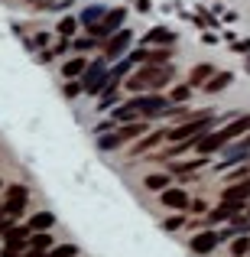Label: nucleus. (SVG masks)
<instances>
[{"label":"nucleus","instance_id":"nucleus-22","mask_svg":"<svg viewBox=\"0 0 250 257\" xmlns=\"http://www.w3.org/2000/svg\"><path fill=\"white\" fill-rule=\"evenodd\" d=\"M88 69V65L82 62V59H75V62H65V69H62V75L65 78H69V82H72V78H75V75H82V72Z\"/></svg>","mask_w":250,"mask_h":257},{"label":"nucleus","instance_id":"nucleus-29","mask_svg":"<svg viewBox=\"0 0 250 257\" xmlns=\"http://www.w3.org/2000/svg\"><path fill=\"white\" fill-rule=\"evenodd\" d=\"M98 17H101V20H104V13H101V10H98V7H91V10H88V13H85V17H82V20H85V23H88V26H94V20H98Z\"/></svg>","mask_w":250,"mask_h":257},{"label":"nucleus","instance_id":"nucleus-36","mask_svg":"<svg viewBox=\"0 0 250 257\" xmlns=\"http://www.w3.org/2000/svg\"><path fill=\"white\" fill-rule=\"evenodd\" d=\"M91 46H94L91 39H78V43H75V49H91Z\"/></svg>","mask_w":250,"mask_h":257},{"label":"nucleus","instance_id":"nucleus-7","mask_svg":"<svg viewBox=\"0 0 250 257\" xmlns=\"http://www.w3.org/2000/svg\"><path fill=\"white\" fill-rule=\"evenodd\" d=\"M130 46V30H120V33H114L111 39H107V46H104V52H107V59H117L120 52Z\"/></svg>","mask_w":250,"mask_h":257},{"label":"nucleus","instance_id":"nucleus-26","mask_svg":"<svg viewBox=\"0 0 250 257\" xmlns=\"http://www.w3.org/2000/svg\"><path fill=\"white\" fill-rule=\"evenodd\" d=\"M78 30V23H75V17H65L62 23H59V33H62V36H72V33Z\"/></svg>","mask_w":250,"mask_h":257},{"label":"nucleus","instance_id":"nucleus-16","mask_svg":"<svg viewBox=\"0 0 250 257\" xmlns=\"http://www.w3.org/2000/svg\"><path fill=\"white\" fill-rule=\"evenodd\" d=\"M52 225H56V218H52L49 212L33 215V221H30V228H33V231H46V228H52Z\"/></svg>","mask_w":250,"mask_h":257},{"label":"nucleus","instance_id":"nucleus-12","mask_svg":"<svg viewBox=\"0 0 250 257\" xmlns=\"http://www.w3.org/2000/svg\"><path fill=\"white\" fill-rule=\"evenodd\" d=\"M231 85V72H214V78H208L205 82V91H221V88H227Z\"/></svg>","mask_w":250,"mask_h":257},{"label":"nucleus","instance_id":"nucleus-17","mask_svg":"<svg viewBox=\"0 0 250 257\" xmlns=\"http://www.w3.org/2000/svg\"><path fill=\"white\" fill-rule=\"evenodd\" d=\"M211 75H214L211 65H195V69H192V85H205Z\"/></svg>","mask_w":250,"mask_h":257},{"label":"nucleus","instance_id":"nucleus-10","mask_svg":"<svg viewBox=\"0 0 250 257\" xmlns=\"http://www.w3.org/2000/svg\"><path fill=\"white\" fill-rule=\"evenodd\" d=\"M163 205L166 208H185L188 205V195L182 189H163Z\"/></svg>","mask_w":250,"mask_h":257},{"label":"nucleus","instance_id":"nucleus-11","mask_svg":"<svg viewBox=\"0 0 250 257\" xmlns=\"http://www.w3.org/2000/svg\"><path fill=\"white\" fill-rule=\"evenodd\" d=\"M244 199H250V179L224 189V202H244Z\"/></svg>","mask_w":250,"mask_h":257},{"label":"nucleus","instance_id":"nucleus-1","mask_svg":"<svg viewBox=\"0 0 250 257\" xmlns=\"http://www.w3.org/2000/svg\"><path fill=\"white\" fill-rule=\"evenodd\" d=\"M169 75H172V72H169L166 65H146L137 78L127 82V88H130V91H140V88H159V85L169 82Z\"/></svg>","mask_w":250,"mask_h":257},{"label":"nucleus","instance_id":"nucleus-9","mask_svg":"<svg viewBox=\"0 0 250 257\" xmlns=\"http://www.w3.org/2000/svg\"><path fill=\"white\" fill-rule=\"evenodd\" d=\"M214 244H218V234H214V231H198L192 238V251L195 254H211Z\"/></svg>","mask_w":250,"mask_h":257},{"label":"nucleus","instance_id":"nucleus-13","mask_svg":"<svg viewBox=\"0 0 250 257\" xmlns=\"http://www.w3.org/2000/svg\"><path fill=\"white\" fill-rule=\"evenodd\" d=\"M30 231H33V228H10V231H7V244H10V247H20V244H26Z\"/></svg>","mask_w":250,"mask_h":257},{"label":"nucleus","instance_id":"nucleus-35","mask_svg":"<svg viewBox=\"0 0 250 257\" xmlns=\"http://www.w3.org/2000/svg\"><path fill=\"white\" fill-rule=\"evenodd\" d=\"M179 225H182V215H179V218H169V221H166V228H169V231H175Z\"/></svg>","mask_w":250,"mask_h":257},{"label":"nucleus","instance_id":"nucleus-24","mask_svg":"<svg viewBox=\"0 0 250 257\" xmlns=\"http://www.w3.org/2000/svg\"><path fill=\"white\" fill-rule=\"evenodd\" d=\"M49 257H78V247L75 244H62V247H52Z\"/></svg>","mask_w":250,"mask_h":257},{"label":"nucleus","instance_id":"nucleus-37","mask_svg":"<svg viewBox=\"0 0 250 257\" xmlns=\"http://www.w3.org/2000/svg\"><path fill=\"white\" fill-rule=\"evenodd\" d=\"M237 52H250V39L247 43H237Z\"/></svg>","mask_w":250,"mask_h":257},{"label":"nucleus","instance_id":"nucleus-15","mask_svg":"<svg viewBox=\"0 0 250 257\" xmlns=\"http://www.w3.org/2000/svg\"><path fill=\"white\" fill-rule=\"evenodd\" d=\"M247 131H250V117H240V120H234L231 127H224V137L234 140V137H240V134H247Z\"/></svg>","mask_w":250,"mask_h":257},{"label":"nucleus","instance_id":"nucleus-25","mask_svg":"<svg viewBox=\"0 0 250 257\" xmlns=\"http://www.w3.org/2000/svg\"><path fill=\"white\" fill-rule=\"evenodd\" d=\"M247 251H250V241H247V238H237V241L231 244V254H234V257H244Z\"/></svg>","mask_w":250,"mask_h":257},{"label":"nucleus","instance_id":"nucleus-28","mask_svg":"<svg viewBox=\"0 0 250 257\" xmlns=\"http://www.w3.org/2000/svg\"><path fill=\"white\" fill-rule=\"evenodd\" d=\"M120 144H124V140H120L117 134H107V137L101 140V150H114V147H120Z\"/></svg>","mask_w":250,"mask_h":257},{"label":"nucleus","instance_id":"nucleus-33","mask_svg":"<svg viewBox=\"0 0 250 257\" xmlns=\"http://www.w3.org/2000/svg\"><path fill=\"white\" fill-rule=\"evenodd\" d=\"M156 140H159V134H153V137H146V140H143V144H140V147H137V153H140V150H146V147H153V144H156Z\"/></svg>","mask_w":250,"mask_h":257},{"label":"nucleus","instance_id":"nucleus-23","mask_svg":"<svg viewBox=\"0 0 250 257\" xmlns=\"http://www.w3.org/2000/svg\"><path fill=\"white\" fill-rule=\"evenodd\" d=\"M143 134V124H127V127H120L117 131V137L120 140H130V137H140Z\"/></svg>","mask_w":250,"mask_h":257},{"label":"nucleus","instance_id":"nucleus-41","mask_svg":"<svg viewBox=\"0 0 250 257\" xmlns=\"http://www.w3.org/2000/svg\"><path fill=\"white\" fill-rule=\"evenodd\" d=\"M247 212H250V208H247Z\"/></svg>","mask_w":250,"mask_h":257},{"label":"nucleus","instance_id":"nucleus-3","mask_svg":"<svg viewBox=\"0 0 250 257\" xmlns=\"http://www.w3.org/2000/svg\"><path fill=\"white\" fill-rule=\"evenodd\" d=\"M124 17H127L124 10H107L104 20L91 26V33H94V36H114V33H120V23H124Z\"/></svg>","mask_w":250,"mask_h":257},{"label":"nucleus","instance_id":"nucleus-5","mask_svg":"<svg viewBox=\"0 0 250 257\" xmlns=\"http://www.w3.org/2000/svg\"><path fill=\"white\" fill-rule=\"evenodd\" d=\"M130 104L137 107L140 114H163L166 111V98H163V94H143V98L130 101Z\"/></svg>","mask_w":250,"mask_h":257},{"label":"nucleus","instance_id":"nucleus-8","mask_svg":"<svg viewBox=\"0 0 250 257\" xmlns=\"http://www.w3.org/2000/svg\"><path fill=\"white\" fill-rule=\"evenodd\" d=\"M224 144H227L224 131H214V134H201V140L195 147H198V153H214V150H221Z\"/></svg>","mask_w":250,"mask_h":257},{"label":"nucleus","instance_id":"nucleus-19","mask_svg":"<svg viewBox=\"0 0 250 257\" xmlns=\"http://www.w3.org/2000/svg\"><path fill=\"white\" fill-rule=\"evenodd\" d=\"M146 43H159V46H172L175 43V36L169 30H153L150 36H146Z\"/></svg>","mask_w":250,"mask_h":257},{"label":"nucleus","instance_id":"nucleus-18","mask_svg":"<svg viewBox=\"0 0 250 257\" xmlns=\"http://www.w3.org/2000/svg\"><path fill=\"white\" fill-rule=\"evenodd\" d=\"M146 189H150V192H163V189H169V176H146V182H143Z\"/></svg>","mask_w":250,"mask_h":257},{"label":"nucleus","instance_id":"nucleus-14","mask_svg":"<svg viewBox=\"0 0 250 257\" xmlns=\"http://www.w3.org/2000/svg\"><path fill=\"white\" fill-rule=\"evenodd\" d=\"M237 208H240V202H224L221 208H214V212H211V221H221V218H234V215H237Z\"/></svg>","mask_w":250,"mask_h":257},{"label":"nucleus","instance_id":"nucleus-2","mask_svg":"<svg viewBox=\"0 0 250 257\" xmlns=\"http://www.w3.org/2000/svg\"><path fill=\"white\" fill-rule=\"evenodd\" d=\"M211 124H214L211 117H195V120H188V124H182V127H172L169 137L182 144V140H192V137H198V134H208V131H211Z\"/></svg>","mask_w":250,"mask_h":257},{"label":"nucleus","instance_id":"nucleus-27","mask_svg":"<svg viewBox=\"0 0 250 257\" xmlns=\"http://www.w3.org/2000/svg\"><path fill=\"white\" fill-rule=\"evenodd\" d=\"M137 107H133V104H127V107H117V120H133V117H137Z\"/></svg>","mask_w":250,"mask_h":257},{"label":"nucleus","instance_id":"nucleus-4","mask_svg":"<svg viewBox=\"0 0 250 257\" xmlns=\"http://www.w3.org/2000/svg\"><path fill=\"white\" fill-rule=\"evenodd\" d=\"M104 85H107V69H104V62L88 65V69H85V82H82V88H85V91H98V88H104Z\"/></svg>","mask_w":250,"mask_h":257},{"label":"nucleus","instance_id":"nucleus-6","mask_svg":"<svg viewBox=\"0 0 250 257\" xmlns=\"http://www.w3.org/2000/svg\"><path fill=\"white\" fill-rule=\"evenodd\" d=\"M26 199H30V192H26L23 186H13L10 192H7V205H4V212L7 215H20L26 208Z\"/></svg>","mask_w":250,"mask_h":257},{"label":"nucleus","instance_id":"nucleus-42","mask_svg":"<svg viewBox=\"0 0 250 257\" xmlns=\"http://www.w3.org/2000/svg\"><path fill=\"white\" fill-rule=\"evenodd\" d=\"M247 144H250V140H247Z\"/></svg>","mask_w":250,"mask_h":257},{"label":"nucleus","instance_id":"nucleus-20","mask_svg":"<svg viewBox=\"0 0 250 257\" xmlns=\"http://www.w3.org/2000/svg\"><path fill=\"white\" fill-rule=\"evenodd\" d=\"M30 251H46V247H52V238H49V231H39V234H33L30 238Z\"/></svg>","mask_w":250,"mask_h":257},{"label":"nucleus","instance_id":"nucleus-38","mask_svg":"<svg viewBox=\"0 0 250 257\" xmlns=\"http://www.w3.org/2000/svg\"><path fill=\"white\" fill-rule=\"evenodd\" d=\"M26 257H46V254H43V251H30Z\"/></svg>","mask_w":250,"mask_h":257},{"label":"nucleus","instance_id":"nucleus-30","mask_svg":"<svg viewBox=\"0 0 250 257\" xmlns=\"http://www.w3.org/2000/svg\"><path fill=\"white\" fill-rule=\"evenodd\" d=\"M166 59H169V49H159V52H153V56H150V65H163Z\"/></svg>","mask_w":250,"mask_h":257},{"label":"nucleus","instance_id":"nucleus-32","mask_svg":"<svg viewBox=\"0 0 250 257\" xmlns=\"http://www.w3.org/2000/svg\"><path fill=\"white\" fill-rule=\"evenodd\" d=\"M188 98V88H175L172 91V101H185Z\"/></svg>","mask_w":250,"mask_h":257},{"label":"nucleus","instance_id":"nucleus-21","mask_svg":"<svg viewBox=\"0 0 250 257\" xmlns=\"http://www.w3.org/2000/svg\"><path fill=\"white\" fill-rule=\"evenodd\" d=\"M247 150H250V144H244V147H234V150H227V153H224V166H231V163H240V160L247 157Z\"/></svg>","mask_w":250,"mask_h":257},{"label":"nucleus","instance_id":"nucleus-31","mask_svg":"<svg viewBox=\"0 0 250 257\" xmlns=\"http://www.w3.org/2000/svg\"><path fill=\"white\" fill-rule=\"evenodd\" d=\"M201 163H205V157H201V160H192V163H182V166H175V170H182V173H192V170H198Z\"/></svg>","mask_w":250,"mask_h":257},{"label":"nucleus","instance_id":"nucleus-40","mask_svg":"<svg viewBox=\"0 0 250 257\" xmlns=\"http://www.w3.org/2000/svg\"><path fill=\"white\" fill-rule=\"evenodd\" d=\"M33 4H39V0H33Z\"/></svg>","mask_w":250,"mask_h":257},{"label":"nucleus","instance_id":"nucleus-34","mask_svg":"<svg viewBox=\"0 0 250 257\" xmlns=\"http://www.w3.org/2000/svg\"><path fill=\"white\" fill-rule=\"evenodd\" d=\"M78 91H82V88H78L75 82H69V85H65V94H69V98H75V94H78Z\"/></svg>","mask_w":250,"mask_h":257},{"label":"nucleus","instance_id":"nucleus-39","mask_svg":"<svg viewBox=\"0 0 250 257\" xmlns=\"http://www.w3.org/2000/svg\"><path fill=\"white\" fill-rule=\"evenodd\" d=\"M0 215H4V208H0Z\"/></svg>","mask_w":250,"mask_h":257}]
</instances>
